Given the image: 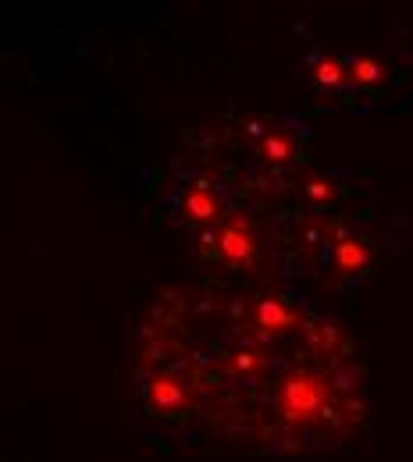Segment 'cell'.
Wrapping results in <instances>:
<instances>
[{"instance_id": "obj_7", "label": "cell", "mask_w": 413, "mask_h": 462, "mask_svg": "<svg viewBox=\"0 0 413 462\" xmlns=\"http://www.w3.org/2000/svg\"><path fill=\"white\" fill-rule=\"evenodd\" d=\"M353 75H357V82H378L382 68H378L375 61H357V64H353Z\"/></svg>"}, {"instance_id": "obj_3", "label": "cell", "mask_w": 413, "mask_h": 462, "mask_svg": "<svg viewBox=\"0 0 413 462\" xmlns=\"http://www.w3.org/2000/svg\"><path fill=\"white\" fill-rule=\"evenodd\" d=\"M293 309L278 299V295H264V299H257V324L260 327H271V331H278V327H289L293 324Z\"/></svg>"}, {"instance_id": "obj_9", "label": "cell", "mask_w": 413, "mask_h": 462, "mask_svg": "<svg viewBox=\"0 0 413 462\" xmlns=\"http://www.w3.org/2000/svg\"><path fill=\"white\" fill-rule=\"evenodd\" d=\"M310 196H328V186H325V182H314V186H310Z\"/></svg>"}, {"instance_id": "obj_2", "label": "cell", "mask_w": 413, "mask_h": 462, "mask_svg": "<svg viewBox=\"0 0 413 462\" xmlns=\"http://www.w3.org/2000/svg\"><path fill=\"white\" fill-rule=\"evenodd\" d=\"M146 402L157 409V413H175L182 402H186V388L168 381V377H157L153 384H146Z\"/></svg>"}, {"instance_id": "obj_6", "label": "cell", "mask_w": 413, "mask_h": 462, "mask_svg": "<svg viewBox=\"0 0 413 462\" xmlns=\"http://www.w3.org/2000/svg\"><path fill=\"white\" fill-rule=\"evenodd\" d=\"M264 153H268V157H275V161H285V157L293 153V146H289V139H282V136H271V139L264 143Z\"/></svg>"}, {"instance_id": "obj_4", "label": "cell", "mask_w": 413, "mask_h": 462, "mask_svg": "<svg viewBox=\"0 0 413 462\" xmlns=\"http://www.w3.org/2000/svg\"><path fill=\"white\" fill-rule=\"evenodd\" d=\"M339 263L346 267V270H360L364 263H368V252H364V245H357V242H339Z\"/></svg>"}, {"instance_id": "obj_1", "label": "cell", "mask_w": 413, "mask_h": 462, "mask_svg": "<svg viewBox=\"0 0 413 462\" xmlns=\"http://www.w3.org/2000/svg\"><path fill=\"white\" fill-rule=\"evenodd\" d=\"M218 256L225 263H232V267H243V263L253 260V238H250V231H246L243 221L221 228V235H218Z\"/></svg>"}, {"instance_id": "obj_5", "label": "cell", "mask_w": 413, "mask_h": 462, "mask_svg": "<svg viewBox=\"0 0 413 462\" xmlns=\"http://www.w3.org/2000/svg\"><path fill=\"white\" fill-rule=\"evenodd\" d=\"M189 210H193L196 218H211V214H218V203H214V196H207V193H193V196H189Z\"/></svg>"}, {"instance_id": "obj_8", "label": "cell", "mask_w": 413, "mask_h": 462, "mask_svg": "<svg viewBox=\"0 0 413 462\" xmlns=\"http://www.w3.org/2000/svg\"><path fill=\"white\" fill-rule=\"evenodd\" d=\"M343 78V68L335 64V61H325L321 68H318V82H325V86H335Z\"/></svg>"}]
</instances>
